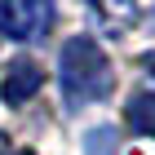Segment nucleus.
Instances as JSON below:
<instances>
[{"label": "nucleus", "mask_w": 155, "mask_h": 155, "mask_svg": "<svg viewBox=\"0 0 155 155\" xmlns=\"http://www.w3.org/2000/svg\"><path fill=\"white\" fill-rule=\"evenodd\" d=\"M58 80L62 93L71 107H84V102H97L115 89V71H111L107 49L97 45L93 36H71L58 53Z\"/></svg>", "instance_id": "nucleus-1"}, {"label": "nucleus", "mask_w": 155, "mask_h": 155, "mask_svg": "<svg viewBox=\"0 0 155 155\" xmlns=\"http://www.w3.org/2000/svg\"><path fill=\"white\" fill-rule=\"evenodd\" d=\"M49 27H53V0H0V36L45 40Z\"/></svg>", "instance_id": "nucleus-2"}, {"label": "nucleus", "mask_w": 155, "mask_h": 155, "mask_svg": "<svg viewBox=\"0 0 155 155\" xmlns=\"http://www.w3.org/2000/svg\"><path fill=\"white\" fill-rule=\"evenodd\" d=\"M40 84H45V71H40L36 62H13L9 71H5V80H0V97L9 102V107H22L27 97L40 93Z\"/></svg>", "instance_id": "nucleus-3"}, {"label": "nucleus", "mask_w": 155, "mask_h": 155, "mask_svg": "<svg viewBox=\"0 0 155 155\" xmlns=\"http://www.w3.org/2000/svg\"><path fill=\"white\" fill-rule=\"evenodd\" d=\"M124 120H129L133 133H142V137H155V93H137L124 107Z\"/></svg>", "instance_id": "nucleus-4"}, {"label": "nucleus", "mask_w": 155, "mask_h": 155, "mask_svg": "<svg viewBox=\"0 0 155 155\" xmlns=\"http://www.w3.org/2000/svg\"><path fill=\"white\" fill-rule=\"evenodd\" d=\"M142 62H146V67H155V53H146V58H142Z\"/></svg>", "instance_id": "nucleus-5"}]
</instances>
